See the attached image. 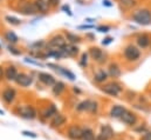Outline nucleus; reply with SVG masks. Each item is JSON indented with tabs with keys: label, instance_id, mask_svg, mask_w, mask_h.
<instances>
[{
	"label": "nucleus",
	"instance_id": "11",
	"mask_svg": "<svg viewBox=\"0 0 151 140\" xmlns=\"http://www.w3.org/2000/svg\"><path fill=\"white\" fill-rule=\"evenodd\" d=\"M90 55H91V58L95 60V61H97V63H103L104 60H106V54L102 52V50H100L99 47H91L90 48Z\"/></svg>",
	"mask_w": 151,
	"mask_h": 140
},
{
	"label": "nucleus",
	"instance_id": "16",
	"mask_svg": "<svg viewBox=\"0 0 151 140\" xmlns=\"http://www.w3.org/2000/svg\"><path fill=\"white\" fill-rule=\"evenodd\" d=\"M66 121H67V119H66L65 115H62V114H56V115L53 118L50 125H52V127H60V126L65 125Z\"/></svg>",
	"mask_w": 151,
	"mask_h": 140
},
{
	"label": "nucleus",
	"instance_id": "10",
	"mask_svg": "<svg viewBox=\"0 0 151 140\" xmlns=\"http://www.w3.org/2000/svg\"><path fill=\"white\" fill-rule=\"evenodd\" d=\"M15 81H17L18 85H20V86H22V87H27V86H29V85L32 84L33 79H32L31 75H27V74H25V73H19V74L17 75Z\"/></svg>",
	"mask_w": 151,
	"mask_h": 140
},
{
	"label": "nucleus",
	"instance_id": "26",
	"mask_svg": "<svg viewBox=\"0 0 151 140\" xmlns=\"http://www.w3.org/2000/svg\"><path fill=\"white\" fill-rule=\"evenodd\" d=\"M5 38H6V40H8V41H9V42H12V44L18 42V40H19L18 35L15 34L14 32H11V31H8V32H6V33H5Z\"/></svg>",
	"mask_w": 151,
	"mask_h": 140
},
{
	"label": "nucleus",
	"instance_id": "14",
	"mask_svg": "<svg viewBox=\"0 0 151 140\" xmlns=\"http://www.w3.org/2000/svg\"><path fill=\"white\" fill-rule=\"evenodd\" d=\"M48 66H49V67H53L54 70L59 71L61 74H63L65 77L69 78L70 80H75L76 79V77H75V74H74V73H72L70 71L66 70V69H63V67H59V66H56V65H54V64H48Z\"/></svg>",
	"mask_w": 151,
	"mask_h": 140
},
{
	"label": "nucleus",
	"instance_id": "24",
	"mask_svg": "<svg viewBox=\"0 0 151 140\" xmlns=\"http://www.w3.org/2000/svg\"><path fill=\"white\" fill-rule=\"evenodd\" d=\"M35 5H37V7L39 8L40 12H46L48 9V7H49V4L47 1H43V0H37Z\"/></svg>",
	"mask_w": 151,
	"mask_h": 140
},
{
	"label": "nucleus",
	"instance_id": "5",
	"mask_svg": "<svg viewBox=\"0 0 151 140\" xmlns=\"http://www.w3.org/2000/svg\"><path fill=\"white\" fill-rule=\"evenodd\" d=\"M114 130L109 125H103L101 126L100 133L96 136V140H110L114 138Z\"/></svg>",
	"mask_w": 151,
	"mask_h": 140
},
{
	"label": "nucleus",
	"instance_id": "4",
	"mask_svg": "<svg viewBox=\"0 0 151 140\" xmlns=\"http://www.w3.org/2000/svg\"><path fill=\"white\" fill-rule=\"evenodd\" d=\"M103 92L109 94V96H113V97H118V94L122 92V86L117 82H110V84H107L103 86Z\"/></svg>",
	"mask_w": 151,
	"mask_h": 140
},
{
	"label": "nucleus",
	"instance_id": "39",
	"mask_svg": "<svg viewBox=\"0 0 151 140\" xmlns=\"http://www.w3.org/2000/svg\"><path fill=\"white\" fill-rule=\"evenodd\" d=\"M111 41H113V38H106V39L102 41V44H103V45H109Z\"/></svg>",
	"mask_w": 151,
	"mask_h": 140
},
{
	"label": "nucleus",
	"instance_id": "3",
	"mask_svg": "<svg viewBox=\"0 0 151 140\" xmlns=\"http://www.w3.org/2000/svg\"><path fill=\"white\" fill-rule=\"evenodd\" d=\"M17 112L19 115H21L22 118H26V119H34L37 117V112H35L34 107L29 105H24L18 107Z\"/></svg>",
	"mask_w": 151,
	"mask_h": 140
},
{
	"label": "nucleus",
	"instance_id": "13",
	"mask_svg": "<svg viewBox=\"0 0 151 140\" xmlns=\"http://www.w3.org/2000/svg\"><path fill=\"white\" fill-rule=\"evenodd\" d=\"M15 96H17V93H15V91L13 88H7V90H5L2 92V99L7 104H12L13 100L15 99Z\"/></svg>",
	"mask_w": 151,
	"mask_h": 140
},
{
	"label": "nucleus",
	"instance_id": "8",
	"mask_svg": "<svg viewBox=\"0 0 151 140\" xmlns=\"http://www.w3.org/2000/svg\"><path fill=\"white\" fill-rule=\"evenodd\" d=\"M121 119V121H123L125 125H128V126H134L136 122H137V115L134 113V112H131V111H125L124 113H123V115L119 118Z\"/></svg>",
	"mask_w": 151,
	"mask_h": 140
},
{
	"label": "nucleus",
	"instance_id": "15",
	"mask_svg": "<svg viewBox=\"0 0 151 140\" xmlns=\"http://www.w3.org/2000/svg\"><path fill=\"white\" fill-rule=\"evenodd\" d=\"M125 111H127L125 107H123V106L121 105H115L110 109V117H113V118H121Z\"/></svg>",
	"mask_w": 151,
	"mask_h": 140
},
{
	"label": "nucleus",
	"instance_id": "44",
	"mask_svg": "<svg viewBox=\"0 0 151 140\" xmlns=\"http://www.w3.org/2000/svg\"><path fill=\"white\" fill-rule=\"evenodd\" d=\"M87 21H89V23H93V21H95L94 19H87Z\"/></svg>",
	"mask_w": 151,
	"mask_h": 140
},
{
	"label": "nucleus",
	"instance_id": "20",
	"mask_svg": "<svg viewBox=\"0 0 151 140\" xmlns=\"http://www.w3.org/2000/svg\"><path fill=\"white\" fill-rule=\"evenodd\" d=\"M121 69L118 67V65L117 64H111L110 66H109V75L111 77V78H119L121 77Z\"/></svg>",
	"mask_w": 151,
	"mask_h": 140
},
{
	"label": "nucleus",
	"instance_id": "43",
	"mask_svg": "<svg viewBox=\"0 0 151 140\" xmlns=\"http://www.w3.org/2000/svg\"><path fill=\"white\" fill-rule=\"evenodd\" d=\"M2 75H4V71H2V67H0V79L2 78Z\"/></svg>",
	"mask_w": 151,
	"mask_h": 140
},
{
	"label": "nucleus",
	"instance_id": "29",
	"mask_svg": "<svg viewBox=\"0 0 151 140\" xmlns=\"http://www.w3.org/2000/svg\"><path fill=\"white\" fill-rule=\"evenodd\" d=\"M5 20L8 23V24H11V25H15V26H18V25H20V20L18 19V18H15V17H12V15H7L6 18H5Z\"/></svg>",
	"mask_w": 151,
	"mask_h": 140
},
{
	"label": "nucleus",
	"instance_id": "32",
	"mask_svg": "<svg viewBox=\"0 0 151 140\" xmlns=\"http://www.w3.org/2000/svg\"><path fill=\"white\" fill-rule=\"evenodd\" d=\"M87 63H88V54H87V53H83V54H82V58H81V60H80V65H81L82 67H86V66H87Z\"/></svg>",
	"mask_w": 151,
	"mask_h": 140
},
{
	"label": "nucleus",
	"instance_id": "17",
	"mask_svg": "<svg viewBox=\"0 0 151 140\" xmlns=\"http://www.w3.org/2000/svg\"><path fill=\"white\" fill-rule=\"evenodd\" d=\"M61 51H62L63 55H70V57L78 53V48L76 46H74V45H67V46L62 47Z\"/></svg>",
	"mask_w": 151,
	"mask_h": 140
},
{
	"label": "nucleus",
	"instance_id": "34",
	"mask_svg": "<svg viewBox=\"0 0 151 140\" xmlns=\"http://www.w3.org/2000/svg\"><path fill=\"white\" fill-rule=\"evenodd\" d=\"M7 48H8V51H9L11 53H13L14 55H20V54H21L20 51H17V48H14V47H12V46H8Z\"/></svg>",
	"mask_w": 151,
	"mask_h": 140
},
{
	"label": "nucleus",
	"instance_id": "38",
	"mask_svg": "<svg viewBox=\"0 0 151 140\" xmlns=\"http://www.w3.org/2000/svg\"><path fill=\"white\" fill-rule=\"evenodd\" d=\"M62 11H63V12H66V13H68L69 15H73V13L70 12L69 6H67V5H63V6H62Z\"/></svg>",
	"mask_w": 151,
	"mask_h": 140
},
{
	"label": "nucleus",
	"instance_id": "35",
	"mask_svg": "<svg viewBox=\"0 0 151 140\" xmlns=\"http://www.w3.org/2000/svg\"><path fill=\"white\" fill-rule=\"evenodd\" d=\"M109 30H110V27H109V26H100V27H97V31L103 32V33L109 32Z\"/></svg>",
	"mask_w": 151,
	"mask_h": 140
},
{
	"label": "nucleus",
	"instance_id": "25",
	"mask_svg": "<svg viewBox=\"0 0 151 140\" xmlns=\"http://www.w3.org/2000/svg\"><path fill=\"white\" fill-rule=\"evenodd\" d=\"M119 4H121L122 7L129 9V8L134 7V6H136L137 1H136V0H119Z\"/></svg>",
	"mask_w": 151,
	"mask_h": 140
},
{
	"label": "nucleus",
	"instance_id": "22",
	"mask_svg": "<svg viewBox=\"0 0 151 140\" xmlns=\"http://www.w3.org/2000/svg\"><path fill=\"white\" fill-rule=\"evenodd\" d=\"M81 140H96L95 133L93 132V130L86 128V130H83V134H82Z\"/></svg>",
	"mask_w": 151,
	"mask_h": 140
},
{
	"label": "nucleus",
	"instance_id": "12",
	"mask_svg": "<svg viewBox=\"0 0 151 140\" xmlns=\"http://www.w3.org/2000/svg\"><path fill=\"white\" fill-rule=\"evenodd\" d=\"M39 80L43 82L46 86H54L55 85V78L52 74L48 73H39Z\"/></svg>",
	"mask_w": 151,
	"mask_h": 140
},
{
	"label": "nucleus",
	"instance_id": "31",
	"mask_svg": "<svg viewBox=\"0 0 151 140\" xmlns=\"http://www.w3.org/2000/svg\"><path fill=\"white\" fill-rule=\"evenodd\" d=\"M97 108H99V105H97L96 101H90L89 107H88V112H90V113H96V112H97Z\"/></svg>",
	"mask_w": 151,
	"mask_h": 140
},
{
	"label": "nucleus",
	"instance_id": "36",
	"mask_svg": "<svg viewBox=\"0 0 151 140\" xmlns=\"http://www.w3.org/2000/svg\"><path fill=\"white\" fill-rule=\"evenodd\" d=\"M141 140H151V132H150V131L145 132V133H144V134L142 136Z\"/></svg>",
	"mask_w": 151,
	"mask_h": 140
},
{
	"label": "nucleus",
	"instance_id": "33",
	"mask_svg": "<svg viewBox=\"0 0 151 140\" xmlns=\"http://www.w3.org/2000/svg\"><path fill=\"white\" fill-rule=\"evenodd\" d=\"M25 63H28V64H32V65H35V66H40V67L43 66V65L40 64L39 61H35V60H33V59H31V58H25Z\"/></svg>",
	"mask_w": 151,
	"mask_h": 140
},
{
	"label": "nucleus",
	"instance_id": "21",
	"mask_svg": "<svg viewBox=\"0 0 151 140\" xmlns=\"http://www.w3.org/2000/svg\"><path fill=\"white\" fill-rule=\"evenodd\" d=\"M94 79L96 82H104L107 79H108V73L104 72V71H99L95 75H94Z\"/></svg>",
	"mask_w": 151,
	"mask_h": 140
},
{
	"label": "nucleus",
	"instance_id": "30",
	"mask_svg": "<svg viewBox=\"0 0 151 140\" xmlns=\"http://www.w3.org/2000/svg\"><path fill=\"white\" fill-rule=\"evenodd\" d=\"M89 104H90V100H84V101H82V103H80V104L77 105L76 109H77V111H88Z\"/></svg>",
	"mask_w": 151,
	"mask_h": 140
},
{
	"label": "nucleus",
	"instance_id": "1",
	"mask_svg": "<svg viewBox=\"0 0 151 140\" xmlns=\"http://www.w3.org/2000/svg\"><path fill=\"white\" fill-rule=\"evenodd\" d=\"M132 20L135 23H137L138 25H150L151 24V11L147 9V8H142L138 9L136 12H134L132 14Z\"/></svg>",
	"mask_w": 151,
	"mask_h": 140
},
{
	"label": "nucleus",
	"instance_id": "2",
	"mask_svg": "<svg viewBox=\"0 0 151 140\" xmlns=\"http://www.w3.org/2000/svg\"><path fill=\"white\" fill-rule=\"evenodd\" d=\"M124 57H125L127 60H129V61H136L137 59H139L141 52H139V50H138L136 46L129 45V46H127L125 50H124Z\"/></svg>",
	"mask_w": 151,
	"mask_h": 140
},
{
	"label": "nucleus",
	"instance_id": "37",
	"mask_svg": "<svg viewBox=\"0 0 151 140\" xmlns=\"http://www.w3.org/2000/svg\"><path fill=\"white\" fill-rule=\"evenodd\" d=\"M22 134H24V136H26V137H32V138H37V134H35V133H33V132L24 131V132H22Z\"/></svg>",
	"mask_w": 151,
	"mask_h": 140
},
{
	"label": "nucleus",
	"instance_id": "40",
	"mask_svg": "<svg viewBox=\"0 0 151 140\" xmlns=\"http://www.w3.org/2000/svg\"><path fill=\"white\" fill-rule=\"evenodd\" d=\"M103 5L104 6H108V7H111L113 6V4L110 2V0H103Z\"/></svg>",
	"mask_w": 151,
	"mask_h": 140
},
{
	"label": "nucleus",
	"instance_id": "27",
	"mask_svg": "<svg viewBox=\"0 0 151 140\" xmlns=\"http://www.w3.org/2000/svg\"><path fill=\"white\" fill-rule=\"evenodd\" d=\"M56 112H58V111H56V107H55L54 105H52L48 109H47V111H46V112H45V113H43V115H45V118H47V119H48V118L55 117V115L58 114Z\"/></svg>",
	"mask_w": 151,
	"mask_h": 140
},
{
	"label": "nucleus",
	"instance_id": "6",
	"mask_svg": "<svg viewBox=\"0 0 151 140\" xmlns=\"http://www.w3.org/2000/svg\"><path fill=\"white\" fill-rule=\"evenodd\" d=\"M48 46H49L50 48H54V50H61L62 47L66 46V40H65V38H63L62 35H60V34L54 35V36L49 40Z\"/></svg>",
	"mask_w": 151,
	"mask_h": 140
},
{
	"label": "nucleus",
	"instance_id": "9",
	"mask_svg": "<svg viewBox=\"0 0 151 140\" xmlns=\"http://www.w3.org/2000/svg\"><path fill=\"white\" fill-rule=\"evenodd\" d=\"M67 134L69 137V139L72 140H80L82 138V134H83V130L78 126H70L67 131Z\"/></svg>",
	"mask_w": 151,
	"mask_h": 140
},
{
	"label": "nucleus",
	"instance_id": "42",
	"mask_svg": "<svg viewBox=\"0 0 151 140\" xmlns=\"http://www.w3.org/2000/svg\"><path fill=\"white\" fill-rule=\"evenodd\" d=\"M93 27H94V26H91V25H90V26H88V25H86V26H78V28H80V30H84V28H93Z\"/></svg>",
	"mask_w": 151,
	"mask_h": 140
},
{
	"label": "nucleus",
	"instance_id": "18",
	"mask_svg": "<svg viewBox=\"0 0 151 140\" xmlns=\"http://www.w3.org/2000/svg\"><path fill=\"white\" fill-rule=\"evenodd\" d=\"M150 41L151 40H150V38H149V35H147V34H142L137 38V44H138V46L142 47V48L148 47V46L150 45Z\"/></svg>",
	"mask_w": 151,
	"mask_h": 140
},
{
	"label": "nucleus",
	"instance_id": "7",
	"mask_svg": "<svg viewBox=\"0 0 151 140\" xmlns=\"http://www.w3.org/2000/svg\"><path fill=\"white\" fill-rule=\"evenodd\" d=\"M19 11L22 14H35V13L40 12L37 5H35V2H24L20 5Z\"/></svg>",
	"mask_w": 151,
	"mask_h": 140
},
{
	"label": "nucleus",
	"instance_id": "28",
	"mask_svg": "<svg viewBox=\"0 0 151 140\" xmlns=\"http://www.w3.org/2000/svg\"><path fill=\"white\" fill-rule=\"evenodd\" d=\"M66 38L70 44H75V42L80 41V36H77L76 34H73V33H69V32H66Z\"/></svg>",
	"mask_w": 151,
	"mask_h": 140
},
{
	"label": "nucleus",
	"instance_id": "41",
	"mask_svg": "<svg viewBox=\"0 0 151 140\" xmlns=\"http://www.w3.org/2000/svg\"><path fill=\"white\" fill-rule=\"evenodd\" d=\"M58 2H59V0H48V4H50V5H53V6L58 5Z\"/></svg>",
	"mask_w": 151,
	"mask_h": 140
},
{
	"label": "nucleus",
	"instance_id": "19",
	"mask_svg": "<svg viewBox=\"0 0 151 140\" xmlns=\"http://www.w3.org/2000/svg\"><path fill=\"white\" fill-rule=\"evenodd\" d=\"M17 75H18V72H17V69L13 67V66H9L6 69V72H5V77L7 80H15L17 79Z\"/></svg>",
	"mask_w": 151,
	"mask_h": 140
},
{
	"label": "nucleus",
	"instance_id": "23",
	"mask_svg": "<svg viewBox=\"0 0 151 140\" xmlns=\"http://www.w3.org/2000/svg\"><path fill=\"white\" fill-rule=\"evenodd\" d=\"M63 91H65V84L61 82V81L55 82V85H54V87H53V93H54L55 96H60Z\"/></svg>",
	"mask_w": 151,
	"mask_h": 140
}]
</instances>
